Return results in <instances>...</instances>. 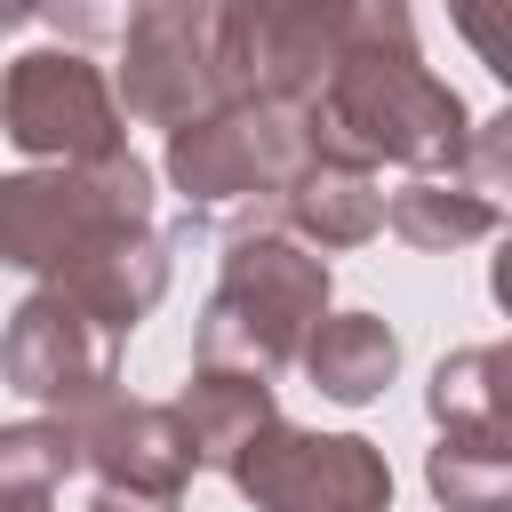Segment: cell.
Returning <instances> with one entry per match:
<instances>
[{
  "instance_id": "1",
  "label": "cell",
  "mask_w": 512,
  "mask_h": 512,
  "mask_svg": "<svg viewBox=\"0 0 512 512\" xmlns=\"http://www.w3.org/2000/svg\"><path fill=\"white\" fill-rule=\"evenodd\" d=\"M304 128L320 160H352V168L392 160L408 176H448L464 160L472 112L440 72H424V56H344L304 104Z\"/></svg>"
},
{
  "instance_id": "2",
  "label": "cell",
  "mask_w": 512,
  "mask_h": 512,
  "mask_svg": "<svg viewBox=\"0 0 512 512\" xmlns=\"http://www.w3.org/2000/svg\"><path fill=\"white\" fill-rule=\"evenodd\" d=\"M328 312V256L304 248L280 224H240L216 272V296L192 336V368H248L280 376L296 368L312 320Z\"/></svg>"
},
{
  "instance_id": "3",
  "label": "cell",
  "mask_w": 512,
  "mask_h": 512,
  "mask_svg": "<svg viewBox=\"0 0 512 512\" xmlns=\"http://www.w3.org/2000/svg\"><path fill=\"white\" fill-rule=\"evenodd\" d=\"M304 160H312V128L296 104L224 96L216 112L168 128V184L192 208H240L248 224H280V192Z\"/></svg>"
},
{
  "instance_id": "4",
  "label": "cell",
  "mask_w": 512,
  "mask_h": 512,
  "mask_svg": "<svg viewBox=\"0 0 512 512\" xmlns=\"http://www.w3.org/2000/svg\"><path fill=\"white\" fill-rule=\"evenodd\" d=\"M104 224H152V168L136 152L80 160V168H16L0 176V264L8 272H56L88 232Z\"/></svg>"
},
{
  "instance_id": "5",
  "label": "cell",
  "mask_w": 512,
  "mask_h": 512,
  "mask_svg": "<svg viewBox=\"0 0 512 512\" xmlns=\"http://www.w3.org/2000/svg\"><path fill=\"white\" fill-rule=\"evenodd\" d=\"M0 136L40 168H80V160H112L128 152V120H120V96L112 80L80 56V48H24L8 72H0Z\"/></svg>"
},
{
  "instance_id": "6",
  "label": "cell",
  "mask_w": 512,
  "mask_h": 512,
  "mask_svg": "<svg viewBox=\"0 0 512 512\" xmlns=\"http://www.w3.org/2000/svg\"><path fill=\"white\" fill-rule=\"evenodd\" d=\"M256 512H392V464L360 432H304L272 416L224 472Z\"/></svg>"
},
{
  "instance_id": "7",
  "label": "cell",
  "mask_w": 512,
  "mask_h": 512,
  "mask_svg": "<svg viewBox=\"0 0 512 512\" xmlns=\"http://www.w3.org/2000/svg\"><path fill=\"white\" fill-rule=\"evenodd\" d=\"M0 376H8L24 400H40L48 416L80 424L88 408H104V400L120 392V336L96 328L64 288L40 280V288L8 312V328H0Z\"/></svg>"
},
{
  "instance_id": "8",
  "label": "cell",
  "mask_w": 512,
  "mask_h": 512,
  "mask_svg": "<svg viewBox=\"0 0 512 512\" xmlns=\"http://www.w3.org/2000/svg\"><path fill=\"white\" fill-rule=\"evenodd\" d=\"M120 112H136L144 128H184L200 112H216L224 64H216V0H144L136 24L120 32Z\"/></svg>"
},
{
  "instance_id": "9",
  "label": "cell",
  "mask_w": 512,
  "mask_h": 512,
  "mask_svg": "<svg viewBox=\"0 0 512 512\" xmlns=\"http://www.w3.org/2000/svg\"><path fill=\"white\" fill-rule=\"evenodd\" d=\"M216 64L232 96L304 112L336 72V0H216Z\"/></svg>"
},
{
  "instance_id": "10",
  "label": "cell",
  "mask_w": 512,
  "mask_h": 512,
  "mask_svg": "<svg viewBox=\"0 0 512 512\" xmlns=\"http://www.w3.org/2000/svg\"><path fill=\"white\" fill-rule=\"evenodd\" d=\"M80 440V464L96 472V488H120V496H184V480L200 472L192 464V440L176 424L168 400H104L72 424Z\"/></svg>"
},
{
  "instance_id": "11",
  "label": "cell",
  "mask_w": 512,
  "mask_h": 512,
  "mask_svg": "<svg viewBox=\"0 0 512 512\" xmlns=\"http://www.w3.org/2000/svg\"><path fill=\"white\" fill-rule=\"evenodd\" d=\"M48 288H64L96 328L128 336V328L152 320V304L168 296V240H160L152 224H104V232H88V240L48 272Z\"/></svg>"
},
{
  "instance_id": "12",
  "label": "cell",
  "mask_w": 512,
  "mask_h": 512,
  "mask_svg": "<svg viewBox=\"0 0 512 512\" xmlns=\"http://www.w3.org/2000/svg\"><path fill=\"white\" fill-rule=\"evenodd\" d=\"M280 232H296L304 248H360L384 232V192H376V168H352V160H304L280 192Z\"/></svg>"
},
{
  "instance_id": "13",
  "label": "cell",
  "mask_w": 512,
  "mask_h": 512,
  "mask_svg": "<svg viewBox=\"0 0 512 512\" xmlns=\"http://www.w3.org/2000/svg\"><path fill=\"white\" fill-rule=\"evenodd\" d=\"M296 368L312 376L320 400L368 408V400L400 376V336H392L376 312H320L312 336H304V352H296Z\"/></svg>"
},
{
  "instance_id": "14",
  "label": "cell",
  "mask_w": 512,
  "mask_h": 512,
  "mask_svg": "<svg viewBox=\"0 0 512 512\" xmlns=\"http://www.w3.org/2000/svg\"><path fill=\"white\" fill-rule=\"evenodd\" d=\"M272 376H248V368H192L184 400H176V424L192 440V464L200 472H232L240 448L272 424Z\"/></svg>"
},
{
  "instance_id": "15",
  "label": "cell",
  "mask_w": 512,
  "mask_h": 512,
  "mask_svg": "<svg viewBox=\"0 0 512 512\" xmlns=\"http://www.w3.org/2000/svg\"><path fill=\"white\" fill-rule=\"evenodd\" d=\"M384 232L400 248H424V256H456L488 232H504V200L472 192L456 168L448 176H408L400 192H384Z\"/></svg>"
},
{
  "instance_id": "16",
  "label": "cell",
  "mask_w": 512,
  "mask_h": 512,
  "mask_svg": "<svg viewBox=\"0 0 512 512\" xmlns=\"http://www.w3.org/2000/svg\"><path fill=\"white\" fill-rule=\"evenodd\" d=\"M432 424L440 440H512V352L464 344L432 368Z\"/></svg>"
},
{
  "instance_id": "17",
  "label": "cell",
  "mask_w": 512,
  "mask_h": 512,
  "mask_svg": "<svg viewBox=\"0 0 512 512\" xmlns=\"http://www.w3.org/2000/svg\"><path fill=\"white\" fill-rule=\"evenodd\" d=\"M72 472H80V440L64 416L0 424V512H48Z\"/></svg>"
},
{
  "instance_id": "18",
  "label": "cell",
  "mask_w": 512,
  "mask_h": 512,
  "mask_svg": "<svg viewBox=\"0 0 512 512\" xmlns=\"http://www.w3.org/2000/svg\"><path fill=\"white\" fill-rule=\"evenodd\" d=\"M424 480L448 512H512V440H440Z\"/></svg>"
},
{
  "instance_id": "19",
  "label": "cell",
  "mask_w": 512,
  "mask_h": 512,
  "mask_svg": "<svg viewBox=\"0 0 512 512\" xmlns=\"http://www.w3.org/2000/svg\"><path fill=\"white\" fill-rule=\"evenodd\" d=\"M344 56H424L408 0H336V64Z\"/></svg>"
},
{
  "instance_id": "20",
  "label": "cell",
  "mask_w": 512,
  "mask_h": 512,
  "mask_svg": "<svg viewBox=\"0 0 512 512\" xmlns=\"http://www.w3.org/2000/svg\"><path fill=\"white\" fill-rule=\"evenodd\" d=\"M144 0H32V16L56 32V48H120V32L136 24Z\"/></svg>"
},
{
  "instance_id": "21",
  "label": "cell",
  "mask_w": 512,
  "mask_h": 512,
  "mask_svg": "<svg viewBox=\"0 0 512 512\" xmlns=\"http://www.w3.org/2000/svg\"><path fill=\"white\" fill-rule=\"evenodd\" d=\"M448 16H456V32L472 40V56H480L488 72H504V0H448Z\"/></svg>"
},
{
  "instance_id": "22",
  "label": "cell",
  "mask_w": 512,
  "mask_h": 512,
  "mask_svg": "<svg viewBox=\"0 0 512 512\" xmlns=\"http://www.w3.org/2000/svg\"><path fill=\"white\" fill-rule=\"evenodd\" d=\"M88 512H184V496H120V488H96Z\"/></svg>"
},
{
  "instance_id": "23",
  "label": "cell",
  "mask_w": 512,
  "mask_h": 512,
  "mask_svg": "<svg viewBox=\"0 0 512 512\" xmlns=\"http://www.w3.org/2000/svg\"><path fill=\"white\" fill-rule=\"evenodd\" d=\"M24 16H32V0H0V32H16Z\"/></svg>"
}]
</instances>
